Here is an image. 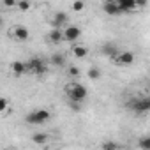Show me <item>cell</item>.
<instances>
[{
  "mask_svg": "<svg viewBox=\"0 0 150 150\" xmlns=\"http://www.w3.org/2000/svg\"><path fill=\"white\" fill-rule=\"evenodd\" d=\"M51 27L53 28H58V30H62V28H65L67 27V23H69V16L64 13V11H57L55 14H53V18H51Z\"/></svg>",
  "mask_w": 150,
  "mask_h": 150,
  "instance_id": "6",
  "label": "cell"
},
{
  "mask_svg": "<svg viewBox=\"0 0 150 150\" xmlns=\"http://www.w3.org/2000/svg\"><path fill=\"white\" fill-rule=\"evenodd\" d=\"M138 146L141 150H150V138L148 136H141L139 141H138Z\"/></svg>",
  "mask_w": 150,
  "mask_h": 150,
  "instance_id": "19",
  "label": "cell"
},
{
  "mask_svg": "<svg viewBox=\"0 0 150 150\" xmlns=\"http://www.w3.org/2000/svg\"><path fill=\"white\" fill-rule=\"evenodd\" d=\"M134 58H136V55L132 51H118V55L115 57V64L125 67V65H131L134 62Z\"/></svg>",
  "mask_w": 150,
  "mask_h": 150,
  "instance_id": "8",
  "label": "cell"
},
{
  "mask_svg": "<svg viewBox=\"0 0 150 150\" xmlns=\"http://www.w3.org/2000/svg\"><path fill=\"white\" fill-rule=\"evenodd\" d=\"M25 64H27V72H30V74H46L48 72V65L39 57H32Z\"/></svg>",
  "mask_w": 150,
  "mask_h": 150,
  "instance_id": "3",
  "label": "cell"
},
{
  "mask_svg": "<svg viewBox=\"0 0 150 150\" xmlns=\"http://www.w3.org/2000/svg\"><path fill=\"white\" fill-rule=\"evenodd\" d=\"M11 72L14 76H23V74H27V64L23 60H14L11 64Z\"/></svg>",
  "mask_w": 150,
  "mask_h": 150,
  "instance_id": "11",
  "label": "cell"
},
{
  "mask_svg": "<svg viewBox=\"0 0 150 150\" xmlns=\"http://www.w3.org/2000/svg\"><path fill=\"white\" fill-rule=\"evenodd\" d=\"M48 39H50V42H53V44H60V42L64 41V34H62V30H58V28H51V32L48 34Z\"/></svg>",
  "mask_w": 150,
  "mask_h": 150,
  "instance_id": "13",
  "label": "cell"
},
{
  "mask_svg": "<svg viewBox=\"0 0 150 150\" xmlns=\"http://www.w3.org/2000/svg\"><path fill=\"white\" fill-rule=\"evenodd\" d=\"M62 34H64V41H67V42H76L81 37V28L76 27V25H67L65 30H62Z\"/></svg>",
  "mask_w": 150,
  "mask_h": 150,
  "instance_id": "5",
  "label": "cell"
},
{
  "mask_svg": "<svg viewBox=\"0 0 150 150\" xmlns=\"http://www.w3.org/2000/svg\"><path fill=\"white\" fill-rule=\"evenodd\" d=\"M16 7H18L20 11H23V13H25V11H28V9L32 7V4L28 2V0H23V2H16Z\"/></svg>",
  "mask_w": 150,
  "mask_h": 150,
  "instance_id": "21",
  "label": "cell"
},
{
  "mask_svg": "<svg viewBox=\"0 0 150 150\" xmlns=\"http://www.w3.org/2000/svg\"><path fill=\"white\" fill-rule=\"evenodd\" d=\"M101 51H103L106 57H110V58H113V60H115V57L118 55V51H120V50L115 46V42H104V44L101 46Z\"/></svg>",
  "mask_w": 150,
  "mask_h": 150,
  "instance_id": "12",
  "label": "cell"
},
{
  "mask_svg": "<svg viewBox=\"0 0 150 150\" xmlns=\"http://www.w3.org/2000/svg\"><path fill=\"white\" fill-rule=\"evenodd\" d=\"M87 76H88L90 80L97 81V80L101 78V69H99V67H96V65H92V67L88 69V72H87Z\"/></svg>",
  "mask_w": 150,
  "mask_h": 150,
  "instance_id": "18",
  "label": "cell"
},
{
  "mask_svg": "<svg viewBox=\"0 0 150 150\" xmlns=\"http://www.w3.org/2000/svg\"><path fill=\"white\" fill-rule=\"evenodd\" d=\"M67 74H69V76L71 78H80V69L76 67V65H69V69H67Z\"/></svg>",
  "mask_w": 150,
  "mask_h": 150,
  "instance_id": "20",
  "label": "cell"
},
{
  "mask_svg": "<svg viewBox=\"0 0 150 150\" xmlns=\"http://www.w3.org/2000/svg\"><path fill=\"white\" fill-rule=\"evenodd\" d=\"M11 37L16 39V41H20V42H25V41H28L30 32H28V28L23 27V25H14V27L11 28Z\"/></svg>",
  "mask_w": 150,
  "mask_h": 150,
  "instance_id": "7",
  "label": "cell"
},
{
  "mask_svg": "<svg viewBox=\"0 0 150 150\" xmlns=\"http://www.w3.org/2000/svg\"><path fill=\"white\" fill-rule=\"evenodd\" d=\"M101 150H120V145L113 139H104L101 143Z\"/></svg>",
  "mask_w": 150,
  "mask_h": 150,
  "instance_id": "16",
  "label": "cell"
},
{
  "mask_svg": "<svg viewBox=\"0 0 150 150\" xmlns=\"http://www.w3.org/2000/svg\"><path fill=\"white\" fill-rule=\"evenodd\" d=\"M2 25H4V20H2V16H0V28H2Z\"/></svg>",
  "mask_w": 150,
  "mask_h": 150,
  "instance_id": "25",
  "label": "cell"
},
{
  "mask_svg": "<svg viewBox=\"0 0 150 150\" xmlns=\"http://www.w3.org/2000/svg\"><path fill=\"white\" fill-rule=\"evenodd\" d=\"M7 108H9V101L6 97H0V113L7 111Z\"/></svg>",
  "mask_w": 150,
  "mask_h": 150,
  "instance_id": "22",
  "label": "cell"
},
{
  "mask_svg": "<svg viewBox=\"0 0 150 150\" xmlns=\"http://www.w3.org/2000/svg\"><path fill=\"white\" fill-rule=\"evenodd\" d=\"M50 118H51V113L48 110H32L30 113H27L25 122L30 125H41V124H46Z\"/></svg>",
  "mask_w": 150,
  "mask_h": 150,
  "instance_id": "2",
  "label": "cell"
},
{
  "mask_svg": "<svg viewBox=\"0 0 150 150\" xmlns=\"http://www.w3.org/2000/svg\"><path fill=\"white\" fill-rule=\"evenodd\" d=\"M51 64L55 67H64L65 65V57L62 53H55V55H51Z\"/></svg>",
  "mask_w": 150,
  "mask_h": 150,
  "instance_id": "17",
  "label": "cell"
},
{
  "mask_svg": "<svg viewBox=\"0 0 150 150\" xmlns=\"http://www.w3.org/2000/svg\"><path fill=\"white\" fill-rule=\"evenodd\" d=\"M83 9H85V2H81V0H78V2L72 4V11L80 13V11H83Z\"/></svg>",
  "mask_w": 150,
  "mask_h": 150,
  "instance_id": "23",
  "label": "cell"
},
{
  "mask_svg": "<svg viewBox=\"0 0 150 150\" xmlns=\"http://www.w3.org/2000/svg\"><path fill=\"white\" fill-rule=\"evenodd\" d=\"M65 92H67L71 103H76V104L83 103V101L87 99V96H88V90H87L81 83H76V81H74V83H69L67 88H65Z\"/></svg>",
  "mask_w": 150,
  "mask_h": 150,
  "instance_id": "1",
  "label": "cell"
},
{
  "mask_svg": "<svg viewBox=\"0 0 150 150\" xmlns=\"http://www.w3.org/2000/svg\"><path fill=\"white\" fill-rule=\"evenodd\" d=\"M4 7H7V9L16 7V0H4Z\"/></svg>",
  "mask_w": 150,
  "mask_h": 150,
  "instance_id": "24",
  "label": "cell"
},
{
  "mask_svg": "<svg viewBox=\"0 0 150 150\" xmlns=\"http://www.w3.org/2000/svg\"><path fill=\"white\" fill-rule=\"evenodd\" d=\"M72 55L76 57V58H85L87 55H88V50L85 48V46H80V44H76L72 48Z\"/></svg>",
  "mask_w": 150,
  "mask_h": 150,
  "instance_id": "15",
  "label": "cell"
},
{
  "mask_svg": "<svg viewBox=\"0 0 150 150\" xmlns=\"http://www.w3.org/2000/svg\"><path fill=\"white\" fill-rule=\"evenodd\" d=\"M115 2H117L118 9L122 11V14H124V13H131V11H134V9L138 7L136 0H115Z\"/></svg>",
  "mask_w": 150,
  "mask_h": 150,
  "instance_id": "9",
  "label": "cell"
},
{
  "mask_svg": "<svg viewBox=\"0 0 150 150\" xmlns=\"http://www.w3.org/2000/svg\"><path fill=\"white\" fill-rule=\"evenodd\" d=\"M103 9H104V13L110 14V16H120V14H122V11L118 9V6H117L115 0H108V2H104V4H103Z\"/></svg>",
  "mask_w": 150,
  "mask_h": 150,
  "instance_id": "10",
  "label": "cell"
},
{
  "mask_svg": "<svg viewBox=\"0 0 150 150\" xmlns=\"http://www.w3.org/2000/svg\"><path fill=\"white\" fill-rule=\"evenodd\" d=\"M32 141L35 145H44L50 141V134L48 132H35V134H32Z\"/></svg>",
  "mask_w": 150,
  "mask_h": 150,
  "instance_id": "14",
  "label": "cell"
},
{
  "mask_svg": "<svg viewBox=\"0 0 150 150\" xmlns=\"http://www.w3.org/2000/svg\"><path fill=\"white\" fill-rule=\"evenodd\" d=\"M129 108L136 113H146L150 110V99L148 97H139V99H131Z\"/></svg>",
  "mask_w": 150,
  "mask_h": 150,
  "instance_id": "4",
  "label": "cell"
},
{
  "mask_svg": "<svg viewBox=\"0 0 150 150\" xmlns=\"http://www.w3.org/2000/svg\"><path fill=\"white\" fill-rule=\"evenodd\" d=\"M4 150H16V148H13V146H9V148H4Z\"/></svg>",
  "mask_w": 150,
  "mask_h": 150,
  "instance_id": "26",
  "label": "cell"
}]
</instances>
